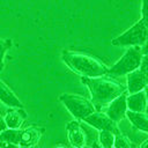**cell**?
I'll list each match as a JSON object with an SVG mask.
<instances>
[{
	"mask_svg": "<svg viewBox=\"0 0 148 148\" xmlns=\"http://www.w3.org/2000/svg\"><path fill=\"white\" fill-rule=\"evenodd\" d=\"M83 84H86L90 91L91 101L95 108H103L108 106V104L119 96L120 94L126 91V87L119 83L118 81L103 76H95V77H81Z\"/></svg>",
	"mask_w": 148,
	"mask_h": 148,
	"instance_id": "1",
	"label": "cell"
},
{
	"mask_svg": "<svg viewBox=\"0 0 148 148\" xmlns=\"http://www.w3.org/2000/svg\"><path fill=\"white\" fill-rule=\"evenodd\" d=\"M61 58L64 62L81 77H95L108 74L109 67L99 59L76 51L65 50L62 51Z\"/></svg>",
	"mask_w": 148,
	"mask_h": 148,
	"instance_id": "2",
	"label": "cell"
},
{
	"mask_svg": "<svg viewBox=\"0 0 148 148\" xmlns=\"http://www.w3.org/2000/svg\"><path fill=\"white\" fill-rule=\"evenodd\" d=\"M142 52L140 46H130L123 57L116 61L108 71L106 75L110 76H123L128 74L130 72L140 67L141 59H142Z\"/></svg>",
	"mask_w": 148,
	"mask_h": 148,
	"instance_id": "3",
	"label": "cell"
},
{
	"mask_svg": "<svg viewBox=\"0 0 148 148\" xmlns=\"http://www.w3.org/2000/svg\"><path fill=\"white\" fill-rule=\"evenodd\" d=\"M148 39V30L143 22L140 20L135 22L131 28L111 40L113 46H142Z\"/></svg>",
	"mask_w": 148,
	"mask_h": 148,
	"instance_id": "4",
	"label": "cell"
},
{
	"mask_svg": "<svg viewBox=\"0 0 148 148\" xmlns=\"http://www.w3.org/2000/svg\"><path fill=\"white\" fill-rule=\"evenodd\" d=\"M60 102L67 108L69 113L76 119H84L87 116L96 111L95 105L92 102L87 99L83 96L75 95V94H62L59 96Z\"/></svg>",
	"mask_w": 148,
	"mask_h": 148,
	"instance_id": "5",
	"label": "cell"
},
{
	"mask_svg": "<svg viewBox=\"0 0 148 148\" xmlns=\"http://www.w3.org/2000/svg\"><path fill=\"white\" fill-rule=\"evenodd\" d=\"M87 125H89L91 128H95L97 131L101 130H109L112 131L114 134L119 132V128L117 127V123L113 121L106 113L99 112V111H94L89 116H87L84 119H82Z\"/></svg>",
	"mask_w": 148,
	"mask_h": 148,
	"instance_id": "6",
	"label": "cell"
},
{
	"mask_svg": "<svg viewBox=\"0 0 148 148\" xmlns=\"http://www.w3.org/2000/svg\"><path fill=\"white\" fill-rule=\"evenodd\" d=\"M67 130V135H68V140L69 143L73 147H83L87 145L88 139V133L86 131V127L80 124L79 121H71L67 124L66 126Z\"/></svg>",
	"mask_w": 148,
	"mask_h": 148,
	"instance_id": "7",
	"label": "cell"
},
{
	"mask_svg": "<svg viewBox=\"0 0 148 148\" xmlns=\"http://www.w3.org/2000/svg\"><path fill=\"white\" fill-rule=\"evenodd\" d=\"M126 91L113 98L109 104L105 113L116 123L123 120L126 117L127 111V104H126Z\"/></svg>",
	"mask_w": 148,
	"mask_h": 148,
	"instance_id": "8",
	"label": "cell"
},
{
	"mask_svg": "<svg viewBox=\"0 0 148 148\" xmlns=\"http://www.w3.org/2000/svg\"><path fill=\"white\" fill-rule=\"evenodd\" d=\"M44 134V128L38 126H29L24 130H20V142L21 147H31L38 143L39 139Z\"/></svg>",
	"mask_w": 148,
	"mask_h": 148,
	"instance_id": "9",
	"label": "cell"
},
{
	"mask_svg": "<svg viewBox=\"0 0 148 148\" xmlns=\"http://www.w3.org/2000/svg\"><path fill=\"white\" fill-rule=\"evenodd\" d=\"M126 75H127L126 89L128 90V92H135V91L143 90L145 87L148 84V77L140 68H136Z\"/></svg>",
	"mask_w": 148,
	"mask_h": 148,
	"instance_id": "10",
	"label": "cell"
},
{
	"mask_svg": "<svg viewBox=\"0 0 148 148\" xmlns=\"http://www.w3.org/2000/svg\"><path fill=\"white\" fill-rule=\"evenodd\" d=\"M126 104H127V110L130 111L145 112L148 104L145 90L130 92L128 95H126Z\"/></svg>",
	"mask_w": 148,
	"mask_h": 148,
	"instance_id": "11",
	"label": "cell"
},
{
	"mask_svg": "<svg viewBox=\"0 0 148 148\" xmlns=\"http://www.w3.org/2000/svg\"><path fill=\"white\" fill-rule=\"evenodd\" d=\"M8 128H20L27 118L23 108H9L3 117Z\"/></svg>",
	"mask_w": 148,
	"mask_h": 148,
	"instance_id": "12",
	"label": "cell"
},
{
	"mask_svg": "<svg viewBox=\"0 0 148 148\" xmlns=\"http://www.w3.org/2000/svg\"><path fill=\"white\" fill-rule=\"evenodd\" d=\"M0 101L8 108H23V104L13 90L0 79Z\"/></svg>",
	"mask_w": 148,
	"mask_h": 148,
	"instance_id": "13",
	"label": "cell"
},
{
	"mask_svg": "<svg viewBox=\"0 0 148 148\" xmlns=\"http://www.w3.org/2000/svg\"><path fill=\"white\" fill-rule=\"evenodd\" d=\"M126 117L135 128L145 133H148V114H146L145 112H135L127 110Z\"/></svg>",
	"mask_w": 148,
	"mask_h": 148,
	"instance_id": "14",
	"label": "cell"
},
{
	"mask_svg": "<svg viewBox=\"0 0 148 148\" xmlns=\"http://www.w3.org/2000/svg\"><path fill=\"white\" fill-rule=\"evenodd\" d=\"M0 141L5 146H18L20 142V128H6L0 132Z\"/></svg>",
	"mask_w": 148,
	"mask_h": 148,
	"instance_id": "15",
	"label": "cell"
},
{
	"mask_svg": "<svg viewBox=\"0 0 148 148\" xmlns=\"http://www.w3.org/2000/svg\"><path fill=\"white\" fill-rule=\"evenodd\" d=\"M98 142L99 146L104 148H111L113 147L114 142V133L109 130H101L98 131Z\"/></svg>",
	"mask_w": 148,
	"mask_h": 148,
	"instance_id": "16",
	"label": "cell"
},
{
	"mask_svg": "<svg viewBox=\"0 0 148 148\" xmlns=\"http://www.w3.org/2000/svg\"><path fill=\"white\" fill-rule=\"evenodd\" d=\"M12 40L10 39H2L0 38V71H2L5 65V54L10 49Z\"/></svg>",
	"mask_w": 148,
	"mask_h": 148,
	"instance_id": "17",
	"label": "cell"
},
{
	"mask_svg": "<svg viewBox=\"0 0 148 148\" xmlns=\"http://www.w3.org/2000/svg\"><path fill=\"white\" fill-rule=\"evenodd\" d=\"M131 146L130 140L119 131L114 134V142H113V147L116 148H127Z\"/></svg>",
	"mask_w": 148,
	"mask_h": 148,
	"instance_id": "18",
	"label": "cell"
},
{
	"mask_svg": "<svg viewBox=\"0 0 148 148\" xmlns=\"http://www.w3.org/2000/svg\"><path fill=\"white\" fill-rule=\"evenodd\" d=\"M141 21L148 30V0H142L141 3Z\"/></svg>",
	"mask_w": 148,
	"mask_h": 148,
	"instance_id": "19",
	"label": "cell"
},
{
	"mask_svg": "<svg viewBox=\"0 0 148 148\" xmlns=\"http://www.w3.org/2000/svg\"><path fill=\"white\" fill-rule=\"evenodd\" d=\"M145 74L146 76L148 77V56H142V59H141V64H140V67H139Z\"/></svg>",
	"mask_w": 148,
	"mask_h": 148,
	"instance_id": "20",
	"label": "cell"
},
{
	"mask_svg": "<svg viewBox=\"0 0 148 148\" xmlns=\"http://www.w3.org/2000/svg\"><path fill=\"white\" fill-rule=\"evenodd\" d=\"M140 49H141V52L143 56H148V39L146 40V43L142 46H140Z\"/></svg>",
	"mask_w": 148,
	"mask_h": 148,
	"instance_id": "21",
	"label": "cell"
},
{
	"mask_svg": "<svg viewBox=\"0 0 148 148\" xmlns=\"http://www.w3.org/2000/svg\"><path fill=\"white\" fill-rule=\"evenodd\" d=\"M7 128V125H6V121H5V118L0 116V132H2L3 130Z\"/></svg>",
	"mask_w": 148,
	"mask_h": 148,
	"instance_id": "22",
	"label": "cell"
},
{
	"mask_svg": "<svg viewBox=\"0 0 148 148\" xmlns=\"http://www.w3.org/2000/svg\"><path fill=\"white\" fill-rule=\"evenodd\" d=\"M143 90H145V94H146V98H147V103H148V84L145 87V89H143Z\"/></svg>",
	"mask_w": 148,
	"mask_h": 148,
	"instance_id": "23",
	"label": "cell"
},
{
	"mask_svg": "<svg viewBox=\"0 0 148 148\" xmlns=\"http://www.w3.org/2000/svg\"><path fill=\"white\" fill-rule=\"evenodd\" d=\"M141 147H142V148H147V147H148V140H146L145 142H142V143H141Z\"/></svg>",
	"mask_w": 148,
	"mask_h": 148,
	"instance_id": "24",
	"label": "cell"
}]
</instances>
